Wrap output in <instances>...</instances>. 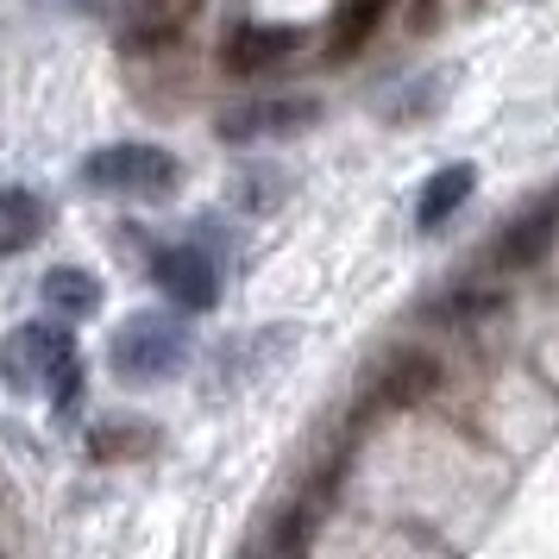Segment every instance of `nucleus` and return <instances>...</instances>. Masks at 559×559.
I'll return each instance as SVG.
<instances>
[{
  "mask_svg": "<svg viewBox=\"0 0 559 559\" xmlns=\"http://www.w3.org/2000/svg\"><path fill=\"white\" fill-rule=\"evenodd\" d=\"M82 182L107 189V195H164L182 182V164L157 145H102L82 164Z\"/></svg>",
  "mask_w": 559,
  "mask_h": 559,
  "instance_id": "nucleus-3",
  "label": "nucleus"
},
{
  "mask_svg": "<svg viewBox=\"0 0 559 559\" xmlns=\"http://www.w3.org/2000/svg\"><path fill=\"white\" fill-rule=\"evenodd\" d=\"M321 120V107L308 95H283V102H252V107H233L221 114V139L233 145H252V139H283V132H302Z\"/></svg>",
  "mask_w": 559,
  "mask_h": 559,
  "instance_id": "nucleus-5",
  "label": "nucleus"
},
{
  "mask_svg": "<svg viewBox=\"0 0 559 559\" xmlns=\"http://www.w3.org/2000/svg\"><path fill=\"white\" fill-rule=\"evenodd\" d=\"M76 7H88V13H95V7H102V0H76Z\"/></svg>",
  "mask_w": 559,
  "mask_h": 559,
  "instance_id": "nucleus-14",
  "label": "nucleus"
},
{
  "mask_svg": "<svg viewBox=\"0 0 559 559\" xmlns=\"http://www.w3.org/2000/svg\"><path fill=\"white\" fill-rule=\"evenodd\" d=\"M107 358H114V378L120 383H164L189 365V328L177 314H157V308L152 314H132V321H120Z\"/></svg>",
  "mask_w": 559,
  "mask_h": 559,
  "instance_id": "nucleus-2",
  "label": "nucleus"
},
{
  "mask_svg": "<svg viewBox=\"0 0 559 559\" xmlns=\"http://www.w3.org/2000/svg\"><path fill=\"white\" fill-rule=\"evenodd\" d=\"M0 378L13 390H45L57 415H70L82 396V353L76 340L57 328H20L0 346Z\"/></svg>",
  "mask_w": 559,
  "mask_h": 559,
  "instance_id": "nucleus-1",
  "label": "nucleus"
},
{
  "mask_svg": "<svg viewBox=\"0 0 559 559\" xmlns=\"http://www.w3.org/2000/svg\"><path fill=\"white\" fill-rule=\"evenodd\" d=\"M45 302L63 308V314H95L102 308V277L76 271V264H57L51 277H45Z\"/></svg>",
  "mask_w": 559,
  "mask_h": 559,
  "instance_id": "nucleus-13",
  "label": "nucleus"
},
{
  "mask_svg": "<svg viewBox=\"0 0 559 559\" xmlns=\"http://www.w3.org/2000/svg\"><path fill=\"white\" fill-rule=\"evenodd\" d=\"M559 239V195H547V202H534L522 221H509L503 233H497V246H490V264L497 271H528V264H540L547 258V246Z\"/></svg>",
  "mask_w": 559,
  "mask_h": 559,
  "instance_id": "nucleus-6",
  "label": "nucleus"
},
{
  "mask_svg": "<svg viewBox=\"0 0 559 559\" xmlns=\"http://www.w3.org/2000/svg\"><path fill=\"white\" fill-rule=\"evenodd\" d=\"M152 277H157V289L170 296V308H182V314H202V308L221 302V271H214V258H207L202 246H170V252H157Z\"/></svg>",
  "mask_w": 559,
  "mask_h": 559,
  "instance_id": "nucleus-4",
  "label": "nucleus"
},
{
  "mask_svg": "<svg viewBox=\"0 0 559 559\" xmlns=\"http://www.w3.org/2000/svg\"><path fill=\"white\" fill-rule=\"evenodd\" d=\"M308 45L302 26H239L227 38V70L233 76H258V70H277L283 57H296Z\"/></svg>",
  "mask_w": 559,
  "mask_h": 559,
  "instance_id": "nucleus-9",
  "label": "nucleus"
},
{
  "mask_svg": "<svg viewBox=\"0 0 559 559\" xmlns=\"http://www.w3.org/2000/svg\"><path fill=\"white\" fill-rule=\"evenodd\" d=\"M45 202L32 195V189H0V258L26 252V246H38L45 239Z\"/></svg>",
  "mask_w": 559,
  "mask_h": 559,
  "instance_id": "nucleus-12",
  "label": "nucleus"
},
{
  "mask_svg": "<svg viewBox=\"0 0 559 559\" xmlns=\"http://www.w3.org/2000/svg\"><path fill=\"white\" fill-rule=\"evenodd\" d=\"M202 0H127V45L132 51H164L195 26Z\"/></svg>",
  "mask_w": 559,
  "mask_h": 559,
  "instance_id": "nucleus-8",
  "label": "nucleus"
},
{
  "mask_svg": "<svg viewBox=\"0 0 559 559\" xmlns=\"http://www.w3.org/2000/svg\"><path fill=\"white\" fill-rule=\"evenodd\" d=\"M433 390H440V365H433L428 353H396L378 371L365 408H371V415H383V408H415V403H428Z\"/></svg>",
  "mask_w": 559,
  "mask_h": 559,
  "instance_id": "nucleus-7",
  "label": "nucleus"
},
{
  "mask_svg": "<svg viewBox=\"0 0 559 559\" xmlns=\"http://www.w3.org/2000/svg\"><path fill=\"white\" fill-rule=\"evenodd\" d=\"M390 7L396 0H340L333 7V26H328V63H346L353 51H365L378 26L390 20Z\"/></svg>",
  "mask_w": 559,
  "mask_h": 559,
  "instance_id": "nucleus-10",
  "label": "nucleus"
},
{
  "mask_svg": "<svg viewBox=\"0 0 559 559\" xmlns=\"http://www.w3.org/2000/svg\"><path fill=\"white\" fill-rule=\"evenodd\" d=\"M472 189H478V170H472V164H447V170H433V177L421 182V195H415V227L421 233L447 227Z\"/></svg>",
  "mask_w": 559,
  "mask_h": 559,
  "instance_id": "nucleus-11",
  "label": "nucleus"
}]
</instances>
